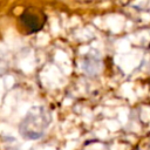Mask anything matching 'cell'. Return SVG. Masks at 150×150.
<instances>
[{
	"label": "cell",
	"mask_w": 150,
	"mask_h": 150,
	"mask_svg": "<svg viewBox=\"0 0 150 150\" xmlns=\"http://www.w3.org/2000/svg\"><path fill=\"white\" fill-rule=\"evenodd\" d=\"M50 121V112L43 105H34L21 121L19 132L26 139H38L45 135Z\"/></svg>",
	"instance_id": "obj_1"
},
{
	"label": "cell",
	"mask_w": 150,
	"mask_h": 150,
	"mask_svg": "<svg viewBox=\"0 0 150 150\" xmlns=\"http://www.w3.org/2000/svg\"><path fill=\"white\" fill-rule=\"evenodd\" d=\"M20 22L28 33H36L43 27L46 22V15L38 9L29 8L20 15Z\"/></svg>",
	"instance_id": "obj_2"
}]
</instances>
